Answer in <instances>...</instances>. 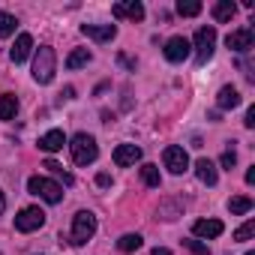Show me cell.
Instances as JSON below:
<instances>
[{"mask_svg":"<svg viewBox=\"0 0 255 255\" xmlns=\"http://www.w3.org/2000/svg\"><path fill=\"white\" fill-rule=\"evenodd\" d=\"M15 27H18L15 15H9V12H0V36H9V33H15Z\"/></svg>","mask_w":255,"mask_h":255,"instance_id":"25","label":"cell"},{"mask_svg":"<svg viewBox=\"0 0 255 255\" xmlns=\"http://www.w3.org/2000/svg\"><path fill=\"white\" fill-rule=\"evenodd\" d=\"M87 63H90V51L87 48H75L66 57V69H78V66H87Z\"/></svg>","mask_w":255,"mask_h":255,"instance_id":"21","label":"cell"},{"mask_svg":"<svg viewBox=\"0 0 255 255\" xmlns=\"http://www.w3.org/2000/svg\"><path fill=\"white\" fill-rule=\"evenodd\" d=\"M42 168H48L51 174H57V177H63V183H66V186L72 183V174H66V171H63V165H57L54 159H45V165H42Z\"/></svg>","mask_w":255,"mask_h":255,"instance_id":"27","label":"cell"},{"mask_svg":"<svg viewBox=\"0 0 255 255\" xmlns=\"http://www.w3.org/2000/svg\"><path fill=\"white\" fill-rule=\"evenodd\" d=\"M96 234V216L90 210H78L75 219H72V231H69V240L75 246H84L90 237Z\"/></svg>","mask_w":255,"mask_h":255,"instance_id":"3","label":"cell"},{"mask_svg":"<svg viewBox=\"0 0 255 255\" xmlns=\"http://www.w3.org/2000/svg\"><path fill=\"white\" fill-rule=\"evenodd\" d=\"M162 162H165V168H168L171 174H183V171L189 168V156H186V150H183V147H177V144L165 147Z\"/></svg>","mask_w":255,"mask_h":255,"instance_id":"7","label":"cell"},{"mask_svg":"<svg viewBox=\"0 0 255 255\" xmlns=\"http://www.w3.org/2000/svg\"><path fill=\"white\" fill-rule=\"evenodd\" d=\"M30 51H33V36L30 33H21L15 39V45L9 48V57H12V63H24L30 57Z\"/></svg>","mask_w":255,"mask_h":255,"instance_id":"14","label":"cell"},{"mask_svg":"<svg viewBox=\"0 0 255 255\" xmlns=\"http://www.w3.org/2000/svg\"><path fill=\"white\" fill-rule=\"evenodd\" d=\"M252 234H255V219H246V222L234 231V240H237V243H243V240H249Z\"/></svg>","mask_w":255,"mask_h":255,"instance_id":"26","label":"cell"},{"mask_svg":"<svg viewBox=\"0 0 255 255\" xmlns=\"http://www.w3.org/2000/svg\"><path fill=\"white\" fill-rule=\"evenodd\" d=\"M114 18H129V21H141L144 18V6L138 0H126V3H114L111 6Z\"/></svg>","mask_w":255,"mask_h":255,"instance_id":"11","label":"cell"},{"mask_svg":"<svg viewBox=\"0 0 255 255\" xmlns=\"http://www.w3.org/2000/svg\"><path fill=\"white\" fill-rule=\"evenodd\" d=\"M195 174H198V180L207 183V186H216V180H219L216 165H213L210 159H198V162H195Z\"/></svg>","mask_w":255,"mask_h":255,"instance_id":"16","label":"cell"},{"mask_svg":"<svg viewBox=\"0 0 255 255\" xmlns=\"http://www.w3.org/2000/svg\"><path fill=\"white\" fill-rule=\"evenodd\" d=\"M54 69H57V54L51 45H39L36 48V57H33V81L39 84H48L54 78Z\"/></svg>","mask_w":255,"mask_h":255,"instance_id":"2","label":"cell"},{"mask_svg":"<svg viewBox=\"0 0 255 255\" xmlns=\"http://www.w3.org/2000/svg\"><path fill=\"white\" fill-rule=\"evenodd\" d=\"M141 159V147L138 144H117L114 147V165L126 168V165H135Z\"/></svg>","mask_w":255,"mask_h":255,"instance_id":"10","label":"cell"},{"mask_svg":"<svg viewBox=\"0 0 255 255\" xmlns=\"http://www.w3.org/2000/svg\"><path fill=\"white\" fill-rule=\"evenodd\" d=\"M150 255H171V249H165V246H156V249H153Z\"/></svg>","mask_w":255,"mask_h":255,"instance_id":"32","label":"cell"},{"mask_svg":"<svg viewBox=\"0 0 255 255\" xmlns=\"http://www.w3.org/2000/svg\"><path fill=\"white\" fill-rule=\"evenodd\" d=\"M222 231H225V225H222L219 219H198V222L192 225V234L201 237V240H213V237H219Z\"/></svg>","mask_w":255,"mask_h":255,"instance_id":"12","label":"cell"},{"mask_svg":"<svg viewBox=\"0 0 255 255\" xmlns=\"http://www.w3.org/2000/svg\"><path fill=\"white\" fill-rule=\"evenodd\" d=\"M234 15H237V6L231 3V0H219V3L213 6V18H216L219 24H222V21H231Z\"/></svg>","mask_w":255,"mask_h":255,"instance_id":"18","label":"cell"},{"mask_svg":"<svg viewBox=\"0 0 255 255\" xmlns=\"http://www.w3.org/2000/svg\"><path fill=\"white\" fill-rule=\"evenodd\" d=\"M141 180H144L147 186H153V189H156V186L162 183V177H159V168H156V165H144V168H141Z\"/></svg>","mask_w":255,"mask_h":255,"instance_id":"24","label":"cell"},{"mask_svg":"<svg viewBox=\"0 0 255 255\" xmlns=\"http://www.w3.org/2000/svg\"><path fill=\"white\" fill-rule=\"evenodd\" d=\"M15 111H18V99H15L12 93L0 96V120H12V117H15Z\"/></svg>","mask_w":255,"mask_h":255,"instance_id":"19","label":"cell"},{"mask_svg":"<svg viewBox=\"0 0 255 255\" xmlns=\"http://www.w3.org/2000/svg\"><path fill=\"white\" fill-rule=\"evenodd\" d=\"M225 45H228L231 51H252V45H255V30H252V27L234 30V33L225 36Z\"/></svg>","mask_w":255,"mask_h":255,"instance_id":"8","label":"cell"},{"mask_svg":"<svg viewBox=\"0 0 255 255\" xmlns=\"http://www.w3.org/2000/svg\"><path fill=\"white\" fill-rule=\"evenodd\" d=\"M213 48H216V27H198V33H195V60L207 63L213 57Z\"/></svg>","mask_w":255,"mask_h":255,"instance_id":"5","label":"cell"},{"mask_svg":"<svg viewBox=\"0 0 255 255\" xmlns=\"http://www.w3.org/2000/svg\"><path fill=\"white\" fill-rule=\"evenodd\" d=\"M81 33L96 39V42H111L117 36V27L114 24H81Z\"/></svg>","mask_w":255,"mask_h":255,"instance_id":"13","label":"cell"},{"mask_svg":"<svg viewBox=\"0 0 255 255\" xmlns=\"http://www.w3.org/2000/svg\"><path fill=\"white\" fill-rule=\"evenodd\" d=\"M96 183H99V186H111V174H105V171L96 174Z\"/></svg>","mask_w":255,"mask_h":255,"instance_id":"31","label":"cell"},{"mask_svg":"<svg viewBox=\"0 0 255 255\" xmlns=\"http://www.w3.org/2000/svg\"><path fill=\"white\" fill-rule=\"evenodd\" d=\"M243 123H246V129H255V105L246 111V120H243Z\"/></svg>","mask_w":255,"mask_h":255,"instance_id":"30","label":"cell"},{"mask_svg":"<svg viewBox=\"0 0 255 255\" xmlns=\"http://www.w3.org/2000/svg\"><path fill=\"white\" fill-rule=\"evenodd\" d=\"M141 234H123L120 240H117V249L120 252H135V249H141Z\"/></svg>","mask_w":255,"mask_h":255,"instance_id":"20","label":"cell"},{"mask_svg":"<svg viewBox=\"0 0 255 255\" xmlns=\"http://www.w3.org/2000/svg\"><path fill=\"white\" fill-rule=\"evenodd\" d=\"M219 162H222V168H228V171H231V168L237 165V153H234V147H228V150L222 153V159H219Z\"/></svg>","mask_w":255,"mask_h":255,"instance_id":"29","label":"cell"},{"mask_svg":"<svg viewBox=\"0 0 255 255\" xmlns=\"http://www.w3.org/2000/svg\"><path fill=\"white\" fill-rule=\"evenodd\" d=\"M6 210V198H3V192H0V213Z\"/></svg>","mask_w":255,"mask_h":255,"instance_id":"33","label":"cell"},{"mask_svg":"<svg viewBox=\"0 0 255 255\" xmlns=\"http://www.w3.org/2000/svg\"><path fill=\"white\" fill-rule=\"evenodd\" d=\"M45 225V213L39 210V207H24L18 216H15V228L21 231V234H30V231H36V228H42Z\"/></svg>","mask_w":255,"mask_h":255,"instance_id":"6","label":"cell"},{"mask_svg":"<svg viewBox=\"0 0 255 255\" xmlns=\"http://www.w3.org/2000/svg\"><path fill=\"white\" fill-rule=\"evenodd\" d=\"M69 153H72V162H75V165H90V162H96V156H99L96 138L87 135V132L72 135V141H69Z\"/></svg>","mask_w":255,"mask_h":255,"instance_id":"1","label":"cell"},{"mask_svg":"<svg viewBox=\"0 0 255 255\" xmlns=\"http://www.w3.org/2000/svg\"><path fill=\"white\" fill-rule=\"evenodd\" d=\"M216 105H219L222 111H228V108H237V105H240V93H237L231 84H225V87L219 90V96H216Z\"/></svg>","mask_w":255,"mask_h":255,"instance_id":"17","label":"cell"},{"mask_svg":"<svg viewBox=\"0 0 255 255\" xmlns=\"http://www.w3.org/2000/svg\"><path fill=\"white\" fill-rule=\"evenodd\" d=\"M198 12H201L198 0H180V3H177V15H183V18H195Z\"/></svg>","mask_w":255,"mask_h":255,"instance_id":"23","label":"cell"},{"mask_svg":"<svg viewBox=\"0 0 255 255\" xmlns=\"http://www.w3.org/2000/svg\"><path fill=\"white\" fill-rule=\"evenodd\" d=\"M246 255H255V252H246Z\"/></svg>","mask_w":255,"mask_h":255,"instance_id":"34","label":"cell"},{"mask_svg":"<svg viewBox=\"0 0 255 255\" xmlns=\"http://www.w3.org/2000/svg\"><path fill=\"white\" fill-rule=\"evenodd\" d=\"M27 192L39 195V198L48 201V204H60V201H63V186L54 183V180H48V177H39V174L27 180Z\"/></svg>","mask_w":255,"mask_h":255,"instance_id":"4","label":"cell"},{"mask_svg":"<svg viewBox=\"0 0 255 255\" xmlns=\"http://www.w3.org/2000/svg\"><path fill=\"white\" fill-rule=\"evenodd\" d=\"M189 39L186 36H171L168 42H165V60H171V63H183L186 57H189Z\"/></svg>","mask_w":255,"mask_h":255,"instance_id":"9","label":"cell"},{"mask_svg":"<svg viewBox=\"0 0 255 255\" xmlns=\"http://www.w3.org/2000/svg\"><path fill=\"white\" fill-rule=\"evenodd\" d=\"M228 210H231L234 216H243V213L252 210V198H246V195H234V198L228 201Z\"/></svg>","mask_w":255,"mask_h":255,"instance_id":"22","label":"cell"},{"mask_svg":"<svg viewBox=\"0 0 255 255\" xmlns=\"http://www.w3.org/2000/svg\"><path fill=\"white\" fill-rule=\"evenodd\" d=\"M183 246H186L189 252H195V255H210V246L201 243V240H183Z\"/></svg>","mask_w":255,"mask_h":255,"instance_id":"28","label":"cell"},{"mask_svg":"<svg viewBox=\"0 0 255 255\" xmlns=\"http://www.w3.org/2000/svg\"><path fill=\"white\" fill-rule=\"evenodd\" d=\"M63 144H66L63 129H51L39 138V150H45V153H57V150H63Z\"/></svg>","mask_w":255,"mask_h":255,"instance_id":"15","label":"cell"}]
</instances>
